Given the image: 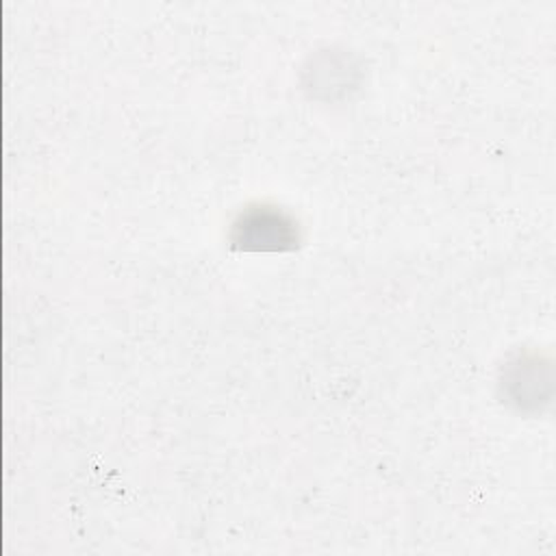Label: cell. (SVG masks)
I'll list each match as a JSON object with an SVG mask.
<instances>
[{"instance_id":"6da1fadb","label":"cell","mask_w":556,"mask_h":556,"mask_svg":"<svg viewBox=\"0 0 556 556\" xmlns=\"http://www.w3.org/2000/svg\"><path fill=\"white\" fill-rule=\"evenodd\" d=\"M237 243L252 250H280L293 243V224L274 211H252L235 226Z\"/></svg>"}]
</instances>
